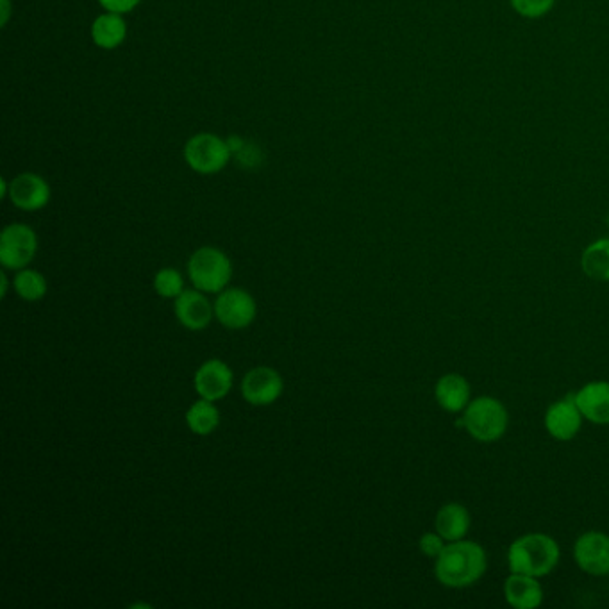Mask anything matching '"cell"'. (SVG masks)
Segmentation results:
<instances>
[{
    "label": "cell",
    "mask_w": 609,
    "mask_h": 609,
    "mask_svg": "<svg viewBox=\"0 0 609 609\" xmlns=\"http://www.w3.org/2000/svg\"><path fill=\"white\" fill-rule=\"evenodd\" d=\"M436 561L434 576L447 588H468L484 576L488 558L483 547L470 540L449 542Z\"/></svg>",
    "instance_id": "obj_1"
},
{
    "label": "cell",
    "mask_w": 609,
    "mask_h": 609,
    "mask_svg": "<svg viewBox=\"0 0 609 609\" xmlns=\"http://www.w3.org/2000/svg\"><path fill=\"white\" fill-rule=\"evenodd\" d=\"M559 563V545L552 536L529 533L509 545V572L540 577L551 574Z\"/></svg>",
    "instance_id": "obj_2"
},
{
    "label": "cell",
    "mask_w": 609,
    "mask_h": 609,
    "mask_svg": "<svg viewBox=\"0 0 609 609\" xmlns=\"http://www.w3.org/2000/svg\"><path fill=\"white\" fill-rule=\"evenodd\" d=\"M463 424L476 442H499L508 431V409L501 401L481 395L463 411Z\"/></svg>",
    "instance_id": "obj_3"
},
{
    "label": "cell",
    "mask_w": 609,
    "mask_h": 609,
    "mask_svg": "<svg viewBox=\"0 0 609 609\" xmlns=\"http://www.w3.org/2000/svg\"><path fill=\"white\" fill-rule=\"evenodd\" d=\"M188 276L201 292H224L233 277V263L226 252L217 247H201L190 256Z\"/></svg>",
    "instance_id": "obj_4"
},
{
    "label": "cell",
    "mask_w": 609,
    "mask_h": 609,
    "mask_svg": "<svg viewBox=\"0 0 609 609\" xmlns=\"http://www.w3.org/2000/svg\"><path fill=\"white\" fill-rule=\"evenodd\" d=\"M186 165L201 176H213L222 172L233 158L227 140L213 133H199L192 136L183 151Z\"/></svg>",
    "instance_id": "obj_5"
},
{
    "label": "cell",
    "mask_w": 609,
    "mask_h": 609,
    "mask_svg": "<svg viewBox=\"0 0 609 609\" xmlns=\"http://www.w3.org/2000/svg\"><path fill=\"white\" fill-rule=\"evenodd\" d=\"M38 252V236L27 224H9L0 233V263L8 270L29 267Z\"/></svg>",
    "instance_id": "obj_6"
},
{
    "label": "cell",
    "mask_w": 609,
    "mask_h": 609,
    "mask_svg": "<svg viewBox=\"0 0 609 609\" xmlns=\"http://www.w3.org/2000/svg\"><path fill=\"white\" fill-rule=\"evenodd\" d=\"M258 315V304L251 293L242 288H226L215 301V318L231 331L251 326Z\"/></svg>",
    "instance_id": "obj_7"
},
{
    "label": "cell",
    "mask_w": 609,
    "mask_h": 609,
    "mask_svg": "<svg viewBox=\"0 0 609 609\" xmlns=\"http://www.w3.org/2000/svg\"><path fill=\"white\" fill-rule=\"evenodd\" d=\"M577 567L590 576L609 574V536L601 531H588L574 545Z\"/></svg>",
    "instance_id": "obj_8"
},
{
    "label": "cell",
    "mask_w": 609,
    "mask_h": 609,
    "mask_svg": "<svg viewBox=\"0 0 609 609\" xmlns=\"http://www.w3.org/2000/svg\"><path fill=\"white\" fill-rule=\"evenodd\" d=\"M284 383L281 374L270 367L249 370L242 381V395L252 406H270L283 395Z\"/></svg>",
    "instance_id": "obj_9"
},
{
    "label": "cell",
    "mask_w": 609,
    "mask_h": 609,
    "mask_svg": "<svg viewBox=\"0 0 609 609\" xmlns=\"http://www.w3.org/2000/svg\"><path fill=\"white\" fill-rule=\"evenodd\" d=\"M233 370L222 359H208L193 376L195 392L201 399L222 401L233 388Z\"/></svg>",
    "instance_id": "obj_10"
},
{
    "label": "cell",
    "mask_w": 609,
    "mask_h": 609,
    "mask_svg": "<svg viewBox=\"0 0 609 609\" xmlns=\"http://www.w3.org/2000/svg\"><path fill=\"white\" fill-rule=\"evenodd\" d=\"M583 420V413L577 408L576 397L568 395L547 408L543 424L554 440L570 442L581 431Z\"/></svg>",
    "instance_id": "obj_11"
},
{
    "label": "cell",
    "mask_w": 609,
    "mask_h": 609,
    "mask_svg": "<svg viewBox=\"0 0 609 609\" xmlns=\"http://www.w3.org/2000/svg\"><path fill=\"white\" fill-rule=\"evenodd\" d=\"M51 186L42 176L24 172L9 181V201L22 211H40L51 202Z\"/></svg>",
    "instance_id": "obj_12"
},
{
    "label": "cell",
    "mask_w": 609,
    "mask_h": 609,
    "mask_svg": "<svg viewBox=\"0 0 609 609\" xmlns=\"http://www.w3.org/2000/svg\"><path fill=\"white\" fill-rule=\"evenodd\" d=\"M176 317L188 331H202L215 317V306L201 290H184L176 299Z\"/></svg>",
    "instance_id": "obj_13"
},
{
    "label": "cell",
    "mask_w": 609,
    "mask_h": 609,
    "mask_svg": "<svg viewBox=\"0 0 609 609\" xmlns=\"http://www.w3.org/2000/svg\"><path fill=\"white\" fill-rule=\"evenodd\" d=\"M577 408L586 420L597 426H609V383L593 381L574 393Z\"/></svg>",
    "instance_id": "obj_14"
},
{
    "label": "cell",
    "mask_w": 609,
    "mask_h": 609,
    "mask_svg": "<svg viewBox=\"0 0 609 609\" xmlns=\"http://www.w3.org/2000/svg\"><path fill=\"white\" fill-rule=\"evenodd\" d=\"M502 590L511 608L536 609L543 604V588L538 577L511 572Z\"/></svg>",
    "instance_id": "obj_15"
},
{
    "label": "cell",
    "mask_w": 609,
    "mask_h": 609,
    "mask_svg": "<svg viewBox=\"0 0 609 609\" xmlns=\"http://www.w3.org/2000/svg\"><path fill=\"white\" fill-rule=\"evenodd\" d=\"M438 406L447 413H461L470 404V384L459 374H445L434 388Z\"/></svg>",
    "instance_id": "obj_16"
},
{
    "label": "cell",
    "mask_w": 609,
    "mask_h": 609,
    "mask_svg": "<svg viewBox=\"0 0 609 609\" xmlns=\"http://www.w3.org/2000/svg\"><path fill=\"white\" fill-rule=\"evenodd\" d=\"M127 38V22L124 15L106 11L93 20L92 40L99 49L115 51Z\"/></svg>",
    "instance_id": "obj_17"
},
{
    "label": "cell",
    "mask_w": 609,
    "mask_h": 609,
    "mask_svg": "<svg viewBox=\"0 0 609 609\" xmlns=\"http://www.w3.org/2000/svg\"><path fill=\"white\" fill-rule=\"evenodd\" d=\"M470 524L472 518L468 509L458 502H449L438 509L434 518V531L442 534L447 542H458L467 536Z\"/></svg>",
    "instance_id": "obj_18"
},
{
    "label": "cell",
    "mask_w": 609,
    "mask_h": 609,
    "mask_svg": "<svg viewBox=\"0 0 609 609\" xmlns=\"http://www.w3.org/2000/svg\"><path fill=\"white\" fill-rule=\"evenodd\" d=\"M581 267L593 281H609V238L590 243L581 256Z\"/></svg>",
    "instance_id": "obj_19"
},
{
    "label": "cell",
    "mask_w": 609,
    "mask_h": 609,
    "mask_svg": "<svg viewBox=\"0 0 609 609\" xmlns=\"http://www.w3.org/2000/svg\"><path fill=\"white\" fill-rule=\"evenodd\" d=\"M218 424H220V413L213 401L199 399L186 411V426L190 427L193 434L208 436L217 429Z\"/></svg>",
    "instance_id": "obj_20"
},
{
    "label": "cell",
    "mask_w": 609,
    "mask_h": 609,
    "mask_svg": "<svg viewBox=\"0 0 609 609\" xmlns=\"http://www.w3.org/2000/svg\"><path fill=\"white\" fill-rule=\"evenodd\" d=\"M13 284H15V290H17L18 297L22 301L38 302L42 301L43 297L47 295V279L33 268L18 270Z\"/></svg>",
    "instance_id": "obj_21"
},
{
    "label": "cell",
    "mask_w": 609,
    "mask_h": 609,
    "mask_svg": "<svg viewBox=\"0 0 609 609\" xmlns=\"http://www.w3.org/2000/svg\"><path fill=\"white\" fill-rule=\"evenodd\" d=\"M154 290L163 299H177L184 292V279L176 268H161L154 276Z\"/></svg>",
    "instance_id": "obj_22"
},
{
    "label": "cell",
    "mask_w": 609,
    "mask_h": 609,
    "mask_svg": "<svg viewBox=\"0 0 609 609\" xmlns=\"http://www.w3.org/2000/svg\"><path fill=\"white\" fill-rule=\"evenodd\" d=\"M509 4L520 17L534 20L545 17L554 8L556 0H509Z\"/></svg>",
    "instance_id": "obj_23"
},
{
    "label": "cell",
    "mask_w": 609,
    "mask_h": 609,
    "mask_svg": "<svg viewBox=\"0 0 609 609\" xmlns=\"http://www.w3.org/2000/svg\"><path fill=\"white\" fill-rule=\"evenodd\" d=\"M447 540L443 538L442 534L438 533V531H433V533H426L420 536V542H418V547H420V551L427 558L436 559L440 554H442L443 549L447 547Z\"/></svg>",
    "instance_id": "obj_24"
},
{
    "label": "cell",
    "mask_w": 609,
    "mask_h": 609,
    "mask_svg": "<svg viewBox=\"0 0 609 609\" xmlns=\"http://www.w3.org/2000/svg\"><path fill=\"white\" fill-rule=\"evenodd\" d=\"M99 4L106 11L127 15V13H131V11L138 8L142 4V0H99Z\"/></svg>",
    "instance_id": "obj_25"
},
{
    "label": "cell",
    "mask_w": 609,
    "mask_h": 609,
    "mask_svg": "<svg viewBox=\"0 0 609 609\" xmlns=\"http://www.w3.org/2000/svg\"><path fill=\"white\" fill-rule=\"evenodd\" d=\"M2 6V18H0V26L4 27L8 24L9 15H11V2L9 0H0Z\"/></svg>",
    "instance_id": "obj_26"
},
{
    "label": "cell",
    "mask_w": 609,
    "mask_h": 609,
    "mask_svg": "<svg viewBox=\"0 0 609 609\" xmlns=\"http://www.w3.org/2000/svg\"><path fill=\"white\" fill-rule=\"evenodd\" d=\"M0 283H2V297H6V293H8V277H6L4 272L0 274Z\"/></svg>",
    "instance_id": "obj_27"
}]
</instances>
